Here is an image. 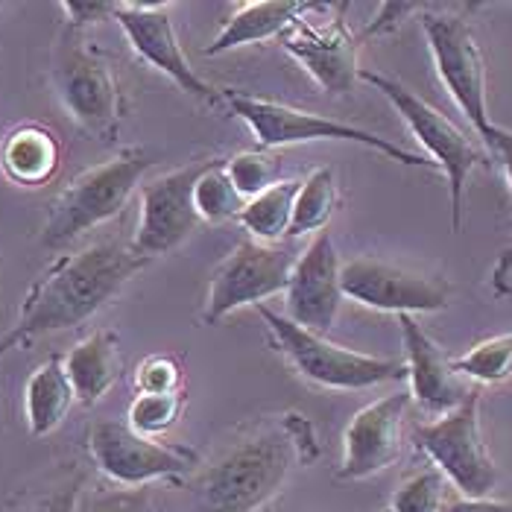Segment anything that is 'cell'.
Instances as JSON below:
<instances>
[{"mask_svg":"<svg viewBox=\"0 0 512 512\" xmlns=\"http://www.w3.org/2000/svg\"><path fill=\"white\" fill-rule=\"evenodd\" d=\"M314 422L299 410L258 416L197 474L194 512H261L296 469L319 460Z\"/></svg>","mask_w":512,"mask_h":512,"instance_id":"cell-1","label":"cell"},{"mask_svg":"<svg viewBox=\"0 0 512 512\" xmlns=\"http://www.w3.org/2000/svg\"><path fill=\"white\" fill-rule=\"evenodd\" d=\"M419 9H425V6H419V3H381L378 15L360 30L357 41H369L375 39V36L393 33L395 27H401V21H404L407 15H413V12H419Z\"/></svg>","mask_w":512,"mask_h":512,"instance_id":"cell-34","label":"cell"},{"mask_svg":"<svg viewBox=\"0 0 512 512\" xmlns=\"http://www.w3.org/2000/svg\"><path fill=\"white\" fill-rule=\"evenodd\" d=\"M340 208V185L337 173L331 167H316L308 179H302V188L293 205V223L287 237L319 235L328 229L331 217Z\"/></svg>","mask_w":512,"mask_h":512,"instance_id":"cell-24","label":"cell"},{"mask_svg":"<svg viewBox=\"0 0 512 512\" xmlns=\"http://www.w3.org/2000/svg\"><path fill=\"white\" fill-rule=\"evenodd\" d=\"M223 103L229 106V112L237 120H243L249 126V132L255 135L261 150H284V147H296V144H311V141H346V144H360L378 156L398 161L404 167H434L431 161L419 153H410L404 147L393 144L390 138L360 129L343 120L325 118L308 109H299L293 103H281L270 97H258V94H246L235 88H223Z\"/></svg>","mask_w":512,"mask_h":512,"instance_id":"cell-6","label":"cell"},{"mask_svg":"<svg viewBox=\"0 0 512 512\" xmlns=\"http://www.w3.org/2000/svg\"><path fill=\"white\" fill-rule=\"evenodd\" d=\"M115 21L144 65H150L153 71L170 79L179 91H185L199 103L208 106L223 103V88L208 85L185 56V47L179 41L170 15V3H118Z\"/></svg>","mask_w":512,"mask_h":512,"instance_id":"cell-14","label":"cell"},{"mask_svg":"<svg viewBox=\"0 0 512 512\" xmlns=\"http://www.w3.org/2000/svg\"><path fill=\"white\" fill-rule=\"evenodd\" d=\"M185 407H188L185 390L170 395H135L126 413V425L138 434L156 439L179 425Z\"/></svg>","mask_w":512,"mask_h":512,"instance_id":"cell-28","label":"cell"},{"mask_svg":"<svg viewBox=\"0 0 512 512\" xmlns=\"http://www.w3.org/2000/svg\"><path fill=\"white\" fill-rule=\"evenodd\" d=\"M410 436L463 498H489L498 486L501 474L480 431V390H472L457 410L413 425Z\"/></svg>","mask_w":512,"mask_h":512,"instance_id":"cell-8","label":"cell"},{"mask_svg":"<svg viewBox=\"0 0 512 512\" xmlns=\"http://www.w3.org/2000/svg\"><path fill=\"white\" fill-rule=\"evenodd\" d=\"M492 293L501 299H512V249L501 252V258L492 270Z\"/></svg>","mask_w":512,"mask_h":512,"instance_id":"cell-37","label":"cell"},{"mask_svg":"<svg viewBox=\"0 0 512 512\" xmlns=\"http://www.w3.org/2000/svg\"><path fill=\"white\" fill-rule=\"evenodd\" d=\"M77 512H153V492L138 489H97L79 501Z\"/></svg>","mask_w":512,"mask_h":512,"instance_id":"cell-31","label":"cell"},{"mask_svg":"<svg viewBox=\"0 0 512 512\" xmlns=\"http://www.w3.org/2000/svg\"><path fill=\"white\" fill-rule=\"evenodd\" d=\"M302 182L299 179H284L276 188L264 191L261 197L249 199L243 205V211L237 214V223L243 226V232L258 240V243H276L290 232L293 223V205L299 194Z\"/></svg>","mask_w":512,"mask_h":512,"instance_id":"cell-23","label":"cell"},{"mask_svg":"<svg viewBox=\"0 0 512 512\" xmlns=\"http://www.w3.org/2000/svg\"><path fill=\"white\" fill-rule=\"evenodd\" d=\"M77 404V393L65 372V357L50 355L30 372L24 384V419L27 431L41 439L50 436Z\"/></svg>","mask_w":512,"mask_h":512,"instance_id":"cell-22","label":"cell"},{"mask_svg":"<svg viewBox=\"0 0 512 512\" xmlns=\"http://www.w3.org/2000/svg\"><path fill=\"white\" fill-rule=\"evenodd\" d=\"M150 258L129 243L100 240L56 258L27 290L15 325L0 337V357L47 334L71 331L97 316L138 276Z\"/></svg>","mask_w":512,"mask_h":512,"instance_id":"cell-2","label":"cell"},{"mask_svg":"<svg viewBox=\"0 0 512 512\" xmlns=\"http://www.w3.org/2000/svg\"><path fill=\"white\" fill-rule=\"evenodd\" d=\"M214 161L217 158H197L173 173L144 182L141 220L129 243L138 255L153 261L158 255L176 252L179 246H185V240H191V235H197L202 220L194 205V188H197L199 176Z\"/></svg>","mask_w":512,"mask_h":512,"instance_id":"cell-13","label":"cell"},{"mask_svg":"<svg viewBox=\"0 0 512 512\" xmlns=\"http://www.w3.org/2000/svg\"><path fill=\"white\" fill-rule=\"evenodd\" d=\"M50 85L79 129L103 144H115L126 115L123 88L109 56L85 39V30L65 27L53 44Z\"/></svg>","mask_w":512,"mask_h":512,"instance_id":"cell-3","label":"cell"},{"mask_svg":"<svg viewBox=\"0 0 512 512\" xmlns=\"http://www.w3.org/2000/svg\"><path fill=\"white\" fill-rule=\"evenodd\" d=\"M82 489H85V474L71 472L59 483H53L50 489L33 495L18 512H77L79 501H82Z\"/></svg>","mask_w":512,"mask_h":512,"instance_id":"cell-32","label":"cell"},{"mask_svg":"<svg viewBox=\"0 0 512 512\" xmlns=\"http://www.w3.org/2000/svg\"><path fill=\"white\" fill-rule=\"evenodd\" d=\"M360 79L369 82L375 91H381L413 138L425 147L428 161L442 170L448 182V205H451V232L457 235L463 229V199H466V185L477 167H489V153L477 147L472 138L448 118L434 103L419 97L413 88H407L401 79L378 74V71H360Z\"/></svg>","mask_w":512,"mask_h":512,"instance_id":"cell-7","label":"cell"},{"mask_svg":"<svg viewBox=\"0 0 512 512\" xmlns=\"http://www.w3.org/2000/svg\"><path fill=\"white\" fill-rule=\"evenodd\" d=\"M381 512H390V510H381Z\"/></svg>","mask_w":512,"mask_h":512,"instance_id":"cell-38","label":"cell"},{"mask_svg":"<svg viewBox=\"0 0 512 512\" xmlns=\"http://www.w3.org/2000/svg\"><path fill=\"white\" fill-rule=\"evenodd\" d=\"M135 393L138 395H170L185 390V366L176 355L144 357L135 369Z\"/></svg>","mask_w":512,"mask_h":512,"instance_id":"cell-30","label":"cell"},{"mask_svg":"<svg viewBox=\"0 0 512 512\" xmlns=\"http://www.w3.org/2000/svg\"><path fill=\"white\" fill-rule=\"evenodd\" d=\"M62 167V141L44 123H18L0 141V173L6 182L36 191L56 179Z\"/></svg>","mask_w":512,"mask_h":512,"instance_id":"cell-20","label":"cell"},{"mask_svg":"<svg viewBox=\"0 0 512 512\" xmlns=\"http://www.w3.org/2000/svg\"><path fill=\"white\" fill-rule=\"evenodd\" d=\"M255 311L264 319L270 343L284 357V363L302 381L314 384L319 390L355 393V390H369L378 384H393L407 378L404 360L366 355L349 346L331 343L325 334L308 331L267 305H258Z\"/></svg>","mask_w":512,"mask_h":512,"instance_id":"cell-4","label":"cell"},{"mask_svg":"<svg viewBox=\"0 0 512 512\" xmlns=\"http://www.w3.org/2000/svg\"><path fill=\"white\" fill-rule=\"evenodd\" d=\"M410 401V393H393L357 410L343 434V463L337 469L340 480H366L390 469L401 457Z\"/></svg>","mask_w":512,"mask_h":512,"instance_id":"cell-17","label":"cell"},{"mask_svg":"<svg viewBox=\"0 0 512 512\" xmlns=\"http://www.w3.org/2000/svg\"><path fill=\"white\" fill-rule=\"evenodd\" d=\"M343 296L369 311L395 316L439 314L451 305V284L442 276L416 273L390 261L357 255L343 264Z\"/></svg>","mask_w":512,"mask_h":512,"instance_id":"cell-12","label":"cell"},{"mask_svg":"<svg viewBox=\"0 0 512 512\" xmlns=\"http://www.w3.org/2000/svg\"><path fill=\"white\" fill-rule=\"evenodd\" d=\"M194 205L202 223H226L237 220V214L243 211L246 199L240 197L232 185V179L226 176V158H217L202 176H199L197 188H194Z\"/></svg>","mask_w":512,"mask_h":512,"instance_id":"cell-26","label":"cell"},{"mask_svg":"<svg viewBox=\"0 0 512 512\" xmlns=\"http://www.w3.org/2000/svg\"><path fill=\"white\" fill-rule=\"evenodd\" d=\"M445 477L439 469L410 474L393 495L390 512H442L445 507Z\"/></svg>","mask_w":512,"mask_h":512,"instance_id":"cell-29","label":"cell"},{"mask_svg":"<svg viewBox=\"0 0 512 512\" xmlns=\"http://www.w3.org/2000/svg\"><path fill=\"white\" fill-rule=\"evenodd\" d=\"M296 258L299 255L290 246L258 243L252 237L240 240L211 273L199 314L202 325H217L243 308H258L284 293Z\"/></svg>","mask_w":512,"mask_h":512,"instance_id":"cell-9","label":"cell"},{"mask_svg":"<svg viewBox=\"0 0 512 512\" xmlns=\"http://www.w3.org/2000/svg\"><path fill=\"white\" fill-rule=\"evenodd\" d=\"M88 454L100 472L126 489H138L156 480L182 483L199 466V451L194 448L158 442L115 419H100L88 428Z\"/></svg>","mask_w":512,"mask_h":512,"instance_id":"cell-10","label":"cell"},{"mask_svg":"<svg viewBox=\"0 0 512 512\" xmlns=\"http://www.w3.org/2000/svg\"><path fill=\"white\" fill-rule=\"evenodd\" d=\"M319 9L322 3L314 12ZM346 12H349V3L331 6L325 21H314L308 12L278 39V44L302 65V71L314 79L322 91L337 94V97L349 94L363 71L357 62L360 41L346 24Z\"/></svg>","mask_w":512,"mask_h":512,"instance_id":"cell-15","label":"cell"},{"mask_svg":"<svg viewBox=\"0 0 512 512\" xmlns=\"http://www.w3.org/2000/svg\"><path fill=\"white\" fill-rule=\"evenodd\" d=\"M454 369L460 378L474 381V384H504L512 378V334L489 337L474 343L466 355L454 357Z\"/></svg>","mask_w":512,"mask_h":512,"instance_id":"cell-25","label":"cell"},{"mask_svg":"<svg viewBox=\"0 0 512 512\" xmlns=\"http://www.w3.org/2000/svg\"><path fill=\"white\" fill-rule=\"evenodd\" d=\"M59 9L65 12L68 27L85 30L88 24H97V21H109V18L115 21L118 3H106V0H65V3H59Z\"/></svg>","mask_w":512,"mask_h":512,"instance_id":"cell-33","label":"cell"},{"mask_svg":"<svg viewBox=\"0 0 512 512\" xmlns=\"http://www.w3.org/2000/svg\"><path fill=\"white\" fill-rule=\"evenodd\" d=\"M480 141H483L489 158H495V161L501 164V170H504V176H507V185H510L512 191V132L510 129H504V126H498V123H492V126L480 135Z\"/></svg>","mask_w":512,"mask_h":512,"instance_id":"cell-35","label":"cell"},{"mask_svg":"<svg viewBox=\"0 0 512 512\" xmlns=\"http://www.w3.org/2000/svg\"><path fill=\"white\" fill-rule=\"evenodd\" d=\"M65 372L82 407H94L123 375V352L118 331L97 328L82 337L65 355Z\"/></svg>","mask_w":512,"mask_h":512,"instance_id":"cell-21","label":"cell"},{"mask_svg":"<svg viewBox=\"0 0 512 512\" xmlns=\"http://www.w3.org/2000/svg\"><path fill=\"white\" fill-rule=\"evenodd\" d=\"M442 512H512L510 501H495V498H454L445 501Z\"/></svg>","mask_w":512,"mask_h":512,"instance_id":"cell-36","label":"cell"},{"mask_svg":"<svg viewBox=\"0 0 512 512\" xmlns=\"http://www.w3.org/2000/svg\"><path fill=\"white\" fill-rule=\"evenodd\" d=\"M401 340H404V366L410 381V398L425 410L445 416L457 410L472 387H466V378L457 375L454 357L442 352V346L425 331V325L416 316H398Z\"/></svg>","mask_w":512,"mask_h":512,"instance_id":"cell-18","label":"cell"},{"mask_svg":"<svg viewBox=\"0 0 512 512\" xmlns=\"http://www.w3.org/2000/svg\"><path fill=\"white\" fill-rule=\"evenodd\" d=\"M422 30L442 88L451 94V100L472 123L474 132L483 135L492 126L486 94V59L469 18L457 12H425Z\"/></svg>","mask_w":512,"mask_h":512,"instance_id":"cell-11","label":"cell"},{"mask_svg":"<svg viewBox=\"0 0 512 512\" xmlns=\"http://www.w3.org/2000/svg\"><path fill=\"white\" fill-rule=\"evenodd\" d=\"M343 261L337 255L331 232H319L308 243V249L296 258V267L290 273V284L284 290V308L287 319L296 325L325 334L340 316L343 305Z\"/></svg>","mask_w":512,"mask_h":512,"instance_id":"cell-16","label":"cell"},{"mask_svg":"<svg viewBox=\"0 0 512 512\" xmlns=\"http://www.w3.org/2000/svg\"><path fill=\"white\" fill-rule=\"evenodd\" d=\"M226 176L232 179L235 191L246 202L261 197L270 188H276L278 182H284L278 156L273 150H261V147L258 150H243V153L226 158Z\"/></svg>","mask_w":512,"mask_h":512,"instance_id":"cell-27","label":"cell"},{"mask_svg":"<svg viewBox=\"0 0 512 512\" xmlns=\"http://www.w3.org/2000/svg\"><path fill=\"white\" fill-rule=\"evenodd\" d=\"M319 3L305 0H243L226 18L223 30L202 47L205 56H223L237 47L278 41L299 18L314 12Z\"/></svg>","mask_w":512,"mask_h":512,"instance_id":"cell-19","label":"cell"},{"mask_svg":"<svg viewBox=\"0 0 512 512\" xmlns=\"http://www.w3.org/2000/svg\"><path fill=\"white\" fill-rule=\"evenodd\" d=\"M153 164L156 158L144 153L141 147H126L109 161L82 170L50 202L47 220L41 226V246L62 249L85 232L115 220L138 191L141 179L153 170Z\"/></svg>","mask_w":512,"mask_h":512,"instance_id":"cell-5","label":"cell"}]
</instances>
